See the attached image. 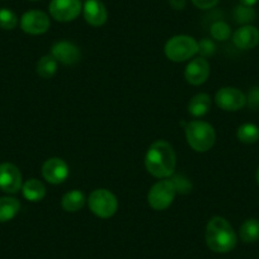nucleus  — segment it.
Here are the masks:
<instances>
[{
    "instance_id": "nucleus-1",
    "label": "nucleus",
    "mask_w": 259,
    "mask_h": 259,
    "mask_svg": "<svg viewBox=\"0 0 259 259\" xmlns=\"http://www.w3.org/2000/svg\"><path fill=\"white\" fill-rule=\"evenodd\" d=\"M177 155L173 146L164 140H158L150 145L145 156L146 170L153 177L166 179L174 173Z\"/></svg>"
},
{
    "instance_id": "nucleus-2",
    "label": "nucleus",
    "mask_w": 259,
    "mask_h": 259,
    "mask_svg": "<svg viewBox=\"0 0 259 259\" xmlns=\"http://www.w3.org/2000/svg\"><path fill=\"white\" fill-rule=\"evenodd\" d=\"M236 234L226 219L215 216L206 226V244L215 253H229L236 245Z\"/></svg>"
},
{
    "instance_id": "nucleus-3",
    "label": "nucleus",
    "mask_w": 259,
    "mask_h": 259,
    "mask_svg": "<svg viewBox=\"0 0 259 259\" xmlns=\"http://www.w3.org/2000/svg\"><path fill=\"white\" fill-rule=\"evenodd\" d=\"M186 139L188 145L197 153H206L216 141L213 127L205 121H191L186 126Z\"/></svg>"
},
{
    "instance_id": "nucleus-4",
    "label": "nucleus",
    "mask_w": 259,
    "mask_h": 259,
    "mask_svg": "<svg viewBox=\"0 0 259 259\" xmlns=\"http://www.w3.org/2000/svg\"><path fill=\"white\" fill-rule=\"evenodd\" d=\"M164 52L165 56L173 62L188 61L200 52V45L193 37L178 34L166 41Z\"/></svg>"
},
{
    "instance_id": "nucleus-5",
    "label": "nucleus",
    "mask_w": 259,
    "mask_h": 259,
    "mask_svg": "<svg viewBox=\"0 0 259 259\" xmlns=\"http://www.w3.org/2000/svg\"><path fill=\"white\" fill-rule=\"evenodd\" d=\"M89 210L101 219H109L117 212L118 201L111 191L104 188L94 189L88 198Z\"/></svg>"
},
{
    "instance_id": "nucleus-6",
    "label": "nucleus",
    "mask_w": 259,
    "mask_h": 259,
    "mask_svg": "<svg viewBox=\"0 0 259 259\" xmlns=\"http://www.w3.org/2000/svg\"><path fill=\"white\" fill-rule=\"evenodd\" d=\"M177 187L173 179H163L154 184L148 193V202L155 211H164L173 203L177 194Z\"/></svg>"
},
{
    "instance_id": "nucleus-7",
    "label": "nucleus",
    "mask_w": 259,
    "mask_h": 259,
    "mask_svg": "<svg viewBox=\"0 0 259 259\" xmlns=\"http://www.w3.org/2000/svg\"><path fill=\"white\" fill-rule=\"evenodd\" d=\"M83 11L80 0H51L49 6L50 16L57 22H71L79 17Z\"/></svg>"
},
{
    "instance_id": "nucleus-8",
    "label": "nucleus",
    "mask_w": 259,
    "mask_h": 259,
    "mask_svg": "<svg viewBox=\"0 0 259 259\" xmlns=\"http://www.w3.org/2000/svg\"><path fill=\"white\" fill-rule=\"evenodd\" d=\"M215 102L219 108L226 112H235L246 106V96L240 89L234 87H224L216 93Z\"/></svg>"
},
{
    "instance_id": "nucleus-9",
    "label": "nucleus",
    "mask_w": 259,
    "mask_h": 259,
    "mask_svg": "<svg viewBox=\"0 0 259 259\" xmlns=\"http://www.w3.org/2000/svg\"><path fill=\"white\" fill-rule=\"evenodd\" d=\"M50 24L49 16L42 11H28L21 18L22 31L33 36L46 33L50 29Z\"/></svg>"
},
{
    "instance_id": "nucleus-10",
    "label": "nucleus",
    "mask_w": 259,
    "mask_h": 259,
    "mask_svg": "<svg viewBox=\"0 0 259 259\" xmlns=\"http://www.w3.org/2000/svg\"><path fill=\"white\" fill-rule=\"evenodd\" d=\"M22 186L21 170L12 163L0 164V189L7 193H17Z\"/></svg>"
},
{
    "instance_id": "nucleus-11",
    "label": "nucleus",
    "mask_w": 259,
    "mask_h": 259,
    "mask_svg": "<svg viewBox=\"0 0 259 259\" xmlns=\"http://www.w3.org/2000/svg\"><path fill=\"white\" fill-rule=\"evenodd\" d=\"M42 176L51 184H61L69 177V166L61 158H50L42 165Z\"/></svg>"
},
{
    "instance_id": "nucleus-12",
    "label": "nucleus",
    "mask_w": 259,
    "mask_h": 259,
    "mask_svg": "<svg viewBox=\"0 0 259 259\" xmlns=\"http://www.w3.org/2000/svg\"><path fill=\"white\" fill-rule=\"evenodd\" d=\"M210 76V64L205 57H196L191 60L184 71V78L191 85H201Z\"/></svg>"
},
{
    "instance_id": "nucleus-13",
    "label": "nucleus",
    "mask_w": 259,
    "mask_h": 259,
    "mask_svg": "<svg viewBox=\"0 0 259 259\" xmlns=\"http://www.w3.org/2000/svg\"><path fill=\"white\" fill-rule=\"evenodd\" d=\"M51 56H54V59L57 62H61L62 65H75L80 61V50L76 45H74L73 42L69 41H59L52 46L51 49Z\"/></svg>"
},
{
    "instance_id": "nucleus-14",
    "label": "nucleus",
    "mask_w": 259,
    "mask_h": 259,
    "mask_svg": "<svg viewBox=\"0 0 259 259\" xmlns=\"http://www.w3.org/2000/svg\"><path fill=\"white\" fill-rule=\"evenodd\" d=\"M83 16L88 24L101 27L108 19V12L101 0H85L83 6Z\"/></svg>"
},
{
    "instance_id": "nucleus-15",
    "label": "nucleus",
    "mask_w": 259,
    "mask_h": 259,
    "mask_svg": "<svg viewBox=\"0 0 259 259\" xmlns=\"http://www.w3.org/2000/svg\"><path fill=\"white\" fill-rule=\"evenodd\" d=\"M233 42L240 50L254 49L259 44V29L250 24L241 26L233 33Z\"/></svg>"
},
{
    "instance_id": "nucleus-16",
    "label": "nucleus",
    "mask_w": 259,
    "mask_h": 259,
    "mask_svg": "<svg viewBox=\"0 0 259 259\" xmlns=\"http://www.w3.org/2000/svg\"><path fill=\"white\" fill-rule=\"evenodd\" d=\"M22 192L27 201L29 202H39L46 196V186L36 178H31L24 182L22 186Z\"/></svg>"
},
{
    "instance_id": "nucleus-17",
    "label": "nucleus",
    "mask_w": 259,
    "mask_h": 259,
    "mask_svg": "<svg viewBox=\"0 0 259 259\" xmlns=\"http://www.w3.org/2000/svg\"><path fill=\"white\" fill-rule=\"evenodd\" d=\"M87 202L85 194L79 189H73V191L65 193L61 198V206L66 212H78L79 210L84 207Z\"/></svg>"
},
{
    "instance_id": "nucleus-18",
    "label": "nucleus",
    "mask_w": 259,
    "mask_h": 259,
    "mask_svg": "<svg viewBox=\"0 0 259 259\" xmlns=\"http://www.w3.org/2000/svg\"><path fill=\"white\" fill-rule=\"evenodd\" d=\"M211 98L208 94H196L188 103V112L193 117H202L210 111Z\"/></svg>"
},
{
    "instance_id": "nucleus-19",
    "label": "nucleus",
    "mask_w": 259,
    "mask_h": 259,
    "mask_svg": "<svg viewBox=\"0 0 259 259\" xmlns=\"http://www.w3.org/2000/svg\"><path fill=\"white\" fill-rule=\"evenodd\" d=\"M239 236L245 244L255 243L259 240V220L258 219H248L241 224L239 229Z\"/></svg>"
},
{
    "instance_id": "nucleus-20",
    "label": "nucleus",
    "mask_w": 259,
    "mask_h": 259,
    "mask_svg": "<svg viewBox=\"0 0 259 259\" xmlns=\"http://www.w3.org/2000/svg\"><path fill=\"white\" fill-rule=\"evenodd\" d=\"M21 208V203L14 197L0 198V223H8L16 218Z\"/></svg>"
},
{
    "instance_id": "nucleus-21",
    "label": "nucleus",
    "mask_w": 259,
    "mask_h": 259,
    "mask_svg": "<svg viewBox=\"0 0 259 259\" xmlns=\"http://www.w3.org/2000/svg\"><path fill=\"white\" fill-rule=\"evenodd\" d=\"M57 64L59 62L54 59V56L51 55H46V56H42L38 60L36 66V71L42 79H50L55 75L57 70Z\"/></svg>"
},
{
    "instance_id": "nucleus-22",
    "label": "nucleus",
    "mask_w": 259,
    "mask_h": 259,
    "mask_svg": "<svg viewBox=\"0 0 259 259\" xmlns=\"http://www.w3.org/2000/svg\"><path fill=\"white\" fill-rule=\"evenodd\" d=\"M236 136L243 144H255L259 140V127L254 123H243L236 131Z\"/></svg>"
},
{
    "instance_id": "nucleus-23",
    "label": "nucleus",
    "mask_w": 259,
    "mask_h": 259,
    "mask_svg": "<svg viewBox=\"0 0 259 259\" xmlns=\"http://www.w3.org/2000/svg\"><path fill=\"white\" fill-rule=\"evenodd\" d=\"M17 24H18V18L13 11L7 8L0 9V28L11 31L16 28Z\"/></svg>"
},
{
    "instance_id": "nucleus-24",
    "label": "nucleus",
    "mask_w": 259,
    "mask_h": 259,
    "mask_svg": "<svg viewBox=\"0 0 259 259\" xmlns=\"http://www.w3.org/2000/svg\"><path fill=\"white\" fill-rule=\"evenodd\" d=\"M231 29L228 23L225 22H215L211 26V36L218 41H225L230 37Z\"/></svg>"
},
{
    "instance_id": "nucleus-25",
    "label": "nucleus",
    "mask_w": 259,
    "mask_h": 259,
    "mask_svg": "<svg viewBox=\"0 0 259 259\" xmlns=\"http://www.w3.org/2000/svg\"><path fill=\"white\" fill-rule=\"evenodd\" d=\"M254 18H255V12H254V9L251 7L239 6L235 9V21L238 23H241L245 26V24L254 21Z\"/></svg>"
},
{
    "instance_id": "nucleus-26",
    "label": "nucleus",
    "mask_w": 259,
    "mask_h": 259,
    "mask_svg": "<svg viewBox=\"0 0 259 259\" xmlns=\"http://www.w3.org/2000/svg\"><path fill=\"white\" fill-rule=\"evenodd\" d=\"M246 104L253 109L259 108V87L250 89L248 97H246Z\"/></svg>"
},
{
    "instance_id": "nucleus-27",
    "label": "nucleus",
    "mask_w": 259,
    "mask_h": 259,
    "mask_svg": "<svg viewBox=\"0 0 259 259\" xmlns=\"http://www.w3.org/2000/svg\"><path fill=\"white\" fill-rule=\"evenodd\" d=\"M219 2H220V0H192V3H193L194 6L197 7L198 9H203V11L213 8V7L218 6Z\"/></svg>"
},
{
    "instance_id": "nucleus-28",
    "label": "nucleus",
    "mask_w": 259,
    "mask_h": 259,
    "mask_svg": "<svg viewBox=\"0 0 259 259\" xmlns=\"http://www.w3.org/2000/svg\"><path fill=\"white\" fill-rule=\"evenodd\" d=\"M169 4H170L176 11H182V9L186 7V0H169Z\"/></svg>"
},
{
    "instance_id": "nucleus-29",
    "label": "nucleus",
    "mask_w": 259,
    "mask_h": 259,
    "mask_svg": "<svg viewBox=\"0 0 259 259\" xmlns=\"http://www.w3.org/2000/svg\"><path fill=\"white\" fill-rule=\"evenodd\" d=\"M259 0H240L241 6H245V7H251L253 8L256 3H258Z\"/></svg>"
},
{
    "instance_id": "nucleus-30",
    "label": "nucleus",
    "mask_w": 259,
    "mask_h": 259,
    "mask_svg": "<svg viewBox=\"0 0 259 259\" xmlns=\"http://www.w3.org/2000/svg\"><path fill=\"white\" fill-rule=\"evenodd\" d=\"M255 178H256V183L259 184V168H258V170H256V174H255Z\"/></svg>"
}]
</instances>
